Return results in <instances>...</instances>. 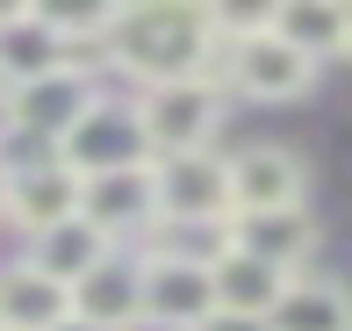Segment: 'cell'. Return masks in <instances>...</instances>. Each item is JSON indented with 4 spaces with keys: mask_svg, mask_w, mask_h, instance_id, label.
I'll return each instance as SVG.
<instances>
[{
    "mask_svg": "<svg viewBox=\"0 0 352 331\" xmlns=\"http://www.w3.org/2000/svg\"><path fill=\"white\" fill-rule=\"evenodd\" d=\"M79 216H87L108 245H130V238H144V231H158V187H151V166L79 180Z\"/></svg>",
    "mask_w": 352,
    "mask_h": 331,
    "instance_id": "obj_10",
    "label": "cell"
},
{
    "mask_svg": "<svg viewBox=\"0 0 352 331\" xmlns=\"http://www.w3.org/2000/svg\"><path fill=\"white\" fill-rule=\"evenodd\" d=\"M58 331H94V324H79V317H65V324H58Z\"/></svg>",
    "mask_w": 352,
    "mask_h": 331,
    "instance_id": "obj_20",
    "label": "cell"
},
{
    "mask_svg": "<svg viewBox=\"0 0 352 331\" xmlns=\"http://www.w3.org/2000/svg\"><path fill=\"white\" fill-rule=\"evenodd\" d=\"M108 65L130 72V80L151 94V87H173V80H216V14L209 8H187V0H151V8H116L108 22Z\"/></svg>",
    "mask_w": 352,
    "mask_h": 331,
    "instance_id": "obj_1",
    "label": "cell"
},
{
    "mask_svg": "<svg viewBox=\"0 0 352 331\" xmlns=\"http://www.w3.org/2000/svg\"><path fill=\"white\" fill-rule=\"evenodd\" d=\"M345 58H352V29H345Z\"/></svg>",
    "mask_w": 352,
    "mask_h": 331,
    "instance_id": "obj_22",
    "label": "cell"
},
{
    "mask_svg": "<svg viewBox=\"0 0 352 331\" xmlns=\"http://www.w3.org/2000/svg\"><path fill=\"white\" fill-rule=\"evenodd\" d=\"M195 331H266L259 317H230V310H216V317H201Z\"/></svg>",
    "mask_w": 352,
    "mask_h": 331,
    "instance_id": "obj_19",
    "label": "cell"
},
{
    "mask_svg": "<svg viewBox=\"0 0 352 331\" xmlns=\"http://www.w3.org/2000/svg\"><path fill=\"white\" fill-rule=\"evenodd\" d=\"M72 317V295L51 274H36L29 259L0 266V331H58Z\"/></svg>",
    "mask_w": 352,
    "mask_h": 331,
    "instance_id": "obj_14",
    "label": "cell"
},
{
    "mask_svg": "<svg viewBox=\"0 0 352 331\" xmlns=\"http://www.w3.org/2000/svg\"><path fill=\"white\" fill-rule=\"evenodd\" d=\"M144 137H151V159H187V151H209L223 130V87L216 80H173L151 87L137 101Z\"/></svg>",
    "mask_w": 352,
    "mask_h": 331,
    "instance_id": "obj_3",
    "label": "cell"
},
{
    "mask_svg": "<svg viewBox=\"0 0 352 331\" xmlns=\"http://www.w3.org/2000/svg\"><path fill=\"white\" fill-rule=\"evenodd\" d=\"M94 101H101L94 72H87V65H58L51 80H29V87H14V94H8V116H0V130L36 137L43 151H58V137H65Z\"/></svg>",
    "mask_w": 352,
    "mask_h": 331,
    "instance_id": "obj_6",
    "label": "cell"
},
{
    "mask_svg": "<svg viewBox=\"0 0 352 331\" xmlns=\"http://www.w3.org/2000/svg\"><path fill=\"white\" fill-rule=\"evenodd\" d=\"M58 65H87V58L43 22V8H14L8 22H0V80L29 87V80H51Z\"/></svg>",
    "mask_w": 352,
    "mask_h": 331,
    "instance_id": "obj_12",
    "label": "cell"
},
{
    "mask_svg": "<svg viewBox=\"0 0 352 331\" xmlns=\"http://www.w3.org/2000/svg\"><path fill=\"white\" fill-rule=\"evenodd\" d=\"M108 252H122V245H108L87 216H72V224H58V231H43V238H29V266H36V274H51L58 288L72 295L79 281L108 259Z\"/></svg>",
    "mask_w": 352,
    "mask_h": 331,
    "instance_id": "obj_17",
    "label": "cell"
},
{
    "mask_svg": "<svg viewBox=\"0 0 352 331\" xmlns=\"http://www.w3.org/2000/svg\"><path fill=\"white\" fill-rule=\"evenodd\" d=\"M151 187H158V224H173V231L230 224V159H216V151L151 159Z\"/></svg>",
    "mask_w": 352,
    "mask_h": 331,
    "instance_id": "obj_4",
    "label": "cell"
},
{
    "mask_svg": "<svg viewBox=\"0 0 352 331\" xmlns=\"http://www.w3.org/2000/svg\"><path fill=\"white\" fill-rule=\"evenodd\" d=\"M302 195H309L302 151L252 145V151L230 159V216H280V209H302Z\"/></svg>",
    "mask_w": 352,
    "mask_h": 331,
    "instance_id": "obj_9",
    "label": "cell"
},
{
    "mask_svg": "<svg viewBox=\"0 0 352 331\" xmlns=\"http://www.w3.org/2000/svg\"><path fill=\"white\" fill-rule=\"evenodd\" d=\"M8 94H14V87H8V80H0V116H8Z\"/></svg>",
    "mask_w": 352,
    "mask_h": 331,
    "instance_id": "obj_21",
    "label": "cell"
},
{
    "mask_svg": "<svg viewBox=\"0 0 352 331\" xmlns=\"http://www.w3.org/2000/svg\"><path fill=\"white\" fill-rule=\"evenodd\" d=\"M295 274H280V266H266V259H252V252H223V259L209 266V288H216V310H230V317H274V303H280V288Z\"/></svg>",
    "mask_w": 352,
    "mask_h": 331,
    "instance_id": "obj_15",
    "label": "cell"
},
{
    "mask_svg": "<svg viewBox=\"0 0 352 331\" xmlns=\"http://www.w3.org/2000/svg\"><path fill=\"white\" fill-rule=\"evenodd\" d=\"M72 317L94 331H130L144 324V281H137V252H108L87 281L72 288Z\"/></svg>",
    "mask_w": 352,
    "mask_h": 331,
    "instance_id": "obj_11",
    "label": "cell"
},
{
    "mask_svg": "<svg viewBox=\"0 0 352 331\" xmlns=\"http://www.w3.org/2000/svg\"><path fill=\"white\" fill-rule=\"evenodd\" d=\"M137 281H144V324L195 331L201 317H216V288H209V266H201V259L144 252V259H137Z\"/></svg>",
    "mask_w": 352,
    "mask_h": 331,
    "instance_id": "obj_8",
    "label": "cell"
},
{
    "mask_svg": "<svg viewBox=\"0 0 352 331\" xmlns=\"http://www.w3.org/2000/svg\"><path fill=\"white\" fill-rule=\"evenodd\" d=\"M266 331H352V288H345V281L295 274V281L280 288Z\"/></svg>",
    "mask_w": 352,
    "mask_h": 331,
    "instance_id": "obj_18",
    "label": "cell"
},
{
    "mask_svg": "<svg viewBox=\"0 0 352 331\" xmlns=\"http://www.w3.org/2000/svg\"><path fill=\"white\" fill-rule=\"evenodd\" d=\"M0 216L29 238L72 224L79 216V173H65L58 159H29V166H0Z\"/></svg>",
    "mask_w": 352,
    "mask_h": 331,
    "instance_id": "obj_7",
    "label": "cell"
},
{
    "mask_svg": "<svg viewBox=\"0 0 352 331\" xmlns=\"http://www.w3.org/2000/svg\"><path fill=\"white\" fill-rule=\"evenodd\" d=\"M216 87H237V94H252V101H295V94L316 87V65L302 51H287L274 29H252V36L223 43Z\"/></svg>",
    "mask_w": 352,
    "mask_h": 331,
    "instance_id": "obj_5",
    "label": "cell"
},
{
    "mask_svg": "<svg viewBox=\"0 0 352 331\" xmlns=\"http://www.w3.org/2000/svg\"><path fill=\"white\" fill-rule=\"evenodd\" d=\"M266 29L287 51H302L309 65H324V58H345L352 8H338V0H280V8H266Z\"/></svg>",
    "mask_w": 352,
    "mask_h": 331,
    "instance_id": "obj_13",
    "label": "cell"
},
{
    "mask_svg": "<svg viewBox=\"0 0 352 331\" xmlns=\"http://www.w3.org/2000/svg\"><path fill=\"white\" fill-rule=\"evenodd\" d=\"M230 245H237V252H252V259H266V266H280V274H295V266L316 252V224H309V209L230 216Z\"/></svg>",
    "mask_w": 352,
    "mask_h": 331,
    "instance_id": "obj_16",
    "label": "cell"
},
{
    "mask_svg": "<svg viewBox=\"0 0 352 331\" xmlns=\"http://www.w3.org/2000/svg\"><path fill=\"white\" fill-rule=\"evenodd\" d=\"M65 173H79V180H101V173H137V166H151V137H144V116H137V101H94L87 116L72 122L65 137H58V151H51Z\"/></svg>",
    "mask_w": 352,
    "mask_h": 331,
    "instance_id": "obj_2",
    "label": "cell"
}]
</instances>
